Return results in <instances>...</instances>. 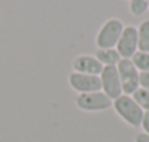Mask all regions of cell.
<instances>
[{"label":"cell","instance_id":"6da1fadb","mask_svg":"<svg viewBox=\"0 0 149 142\" xmlns=\"http://www.w3.org/2000/svg\"><path fill=\"white\" fill-rule=\"evenodd\" d=\"M113 109L116 110V113L122 118V120H125L129 126L138 128L142 123V118H143V110L139 107V104L133 100L132 96L122 94L117 99L113 100Z\"/></svg>","mask_w":149,"mask_h":142},{"label":"cell","instance_id":"7a4b0ae2","mask_svg":"<svg viewBox=\"0 0 149 142\" xmlns=\"http://www.w3.org/2000/svg\"><path fill=\"white\" fill-rule=\"evenodd\" d=\"M123 23L122 20L111 17L106 20L96 36V45L99 49H107V48H116V44L123 32Z\"/></svg>","mask_w":149,"mask_h":142},{"label":"cell","instance_id":"3957f363","mask_svg":"<svg viewBox=\"0 0 149 142\" xmlns=\"http://www.w3.org/2000/svg\"><path fill=\"white\" fill-rule=\"evenodd\" d=\"M116 67H117V73L120 77L123 94L132 96L139 89V71L136 70L133 62L126 58H122Z\"/></svg>","mask_w":149,"mask_h":142},{"label":"cell","instance_id":"277c9868","mask_svg":"<svg viewBox=\"0 0 149 142\" xmlns=\"http://www.w3.org/2000/svg\"><path fill=\"white\" fill-rule=\"evenodd\" d=\"M111 104H113V100L107 97L101 90L78 94L75 99V106L84 112H103L111 107Z\"/></svg>","mask_w":149,"mask_h":142},{"label":"cell","instance_id":"5b68a950","mask_svg":"<svg viewBox=\"0 0 149 142\" xmlns=\"http://www.w3.org/2000/svg\"><path fill=\"white\" fill-rule=\"evenodd\" d=\"M99 77L101 81V92L107 97L114 100L119 96L123 94L122 83H120V77H119L116 65H104Z\"/></svg>","mask_w":149,"mask_h":142},{"label":"cell","instance_id":"8992f818","mask_svg":"<svg viewBox=\"0 0 149 142\" xmlns=\"http://www.w3.org/2000/svg\"><path fill=\"white\" fill-rule=\"evenodd\" d=\"M68 84L78 94L93 93V92L101 90V81H100L99 76L81 74V73H74V71L68 76Z\"/></svg>","mask_w":149,"mask_h":142},{"label":"cell","instance_id":"52a82bcc","mask_svg":"<svg viewBox=\"0 0 149 142\" xmlns=\"http://www.w3.org/2000/svg\"><path fill=\"white\" fill-rule=\"evenodd\" d=\"M116 51L122 58L130 59L138 52V28L133 25H127L123 28V32L116 44Z\"/></svg>","mask_w":149,"mask_h":142},{"label":"cell","instance_id":"ba28073f","mask_svg":"<svg viewBox=\"0 0 149 142\" xmlns=\"http://www.w3.org/2000/svg\"><path fill=\"white\" fill-rule=\"evenodd\" d=\"M103 64L93 55H78L72 61V70L74 73L81 74H90V76H100L103 70Z\"/></svg>","mask_w":149,"mask_h":142},{"label":"cell","instance_id":"9c48e42d","mask_svg":"<svg viewBox=\"0 0 149 142\" xmlns=\"http://www.w3.org/2000/svg\"><path fill=\"white\" fill-rule=\"evenodd\" d=\"M96 58L103 65H117L122 59L120 54L116 51V48H107V49H96Z\"/></svg>","mask_w":149,"mask_h":142},{"label":"cell","instance_id":"30bf717a","mask_svg":"<svg viewBox=\"0 0 149 142\" xmlns=\"http://www.w3.org/2000/svg\"><path fill=\"white\" fill-rule=\"evenodd\" d=\"M138 51L149 52V19L142 20L138 26Z\"/></svg>","mask_w":149,"mask_h":142},{"label":"cell","instance_id":"8fae6325","mask_svg":"<svg viewBox=\"0 0 149 142\" xmlns=\"http://www.w3.org/2000/svg\"><path fill=\"white\" fill-rule=\"evenodd\" d=\"M130 61L133 62V65L136 67L139 73H149V52L138 51L130 58Z\"/></svg>","mask_w":149,"mask_h":142},{"label":"cell","instance_id":"7c38bea8","mask_svg":"<svg viewBox=\"0 0 149 142\" xmlns=\"http://www.w3.org/2000/svg\"><path fill=\"white\" fill-rule=\"evenodd\" d=\"M133 100L139 104V107L143 110V112H149V92L148 90H145V89H138L133 94Z\"/></svg>","mask_w":149,"mask_h":142},{"label":"cell","instance_id":"4fadbf2b","mask_svg":"<svg viewBox=\"0 0 149 142\" xmlns=\"http://www.w3.org/2000/svg\"><path fill=\"white\" fill-rule=\"evenodd\" d=\"M149 9V0H129V12L133 16H142Z\"/></svg>","mask_w":149,"mask_h":142},{"label":"cell","instance_id":"5bb4252c","mask_svg":"<svg viewBox=\"0 0 149 142\" xmlns=\"http://www.w3.org/2000/svg\"><path fill=\"white\" fill-rule=\"evenodd\" d=\"M139 87L149 92V73H139Z\"/></svg>","mask_w":149,"mask_h":142},{"label":"cell","instance_id":"9a60e30c","mask_svg":"<svg viewBox=\"0 0 149 142\" xmlns=\"http://www.w3.org/2000/svg\"><path fill=\"white\" fill-rule=\"evenodd\" d=\"M141 126H142L143 132L149 135V112H145V113H143V118H142V123H141Z\"/></svg>","mask_w":149,"mask_h":142},{"label":"cell","instance_id":"2e32d148","mask_svg":"<svg viewBox=\"0 0 149 142\" xmlns=\"http://www.w3.org/2000/svg\"><path fill=\"white\" fill-rule=\"evenodd\" d=\"M135 142H149V135L145 132H141L135 136Z\"/></svg>","mask_w":149,"mask_h":142}]
</instances>
